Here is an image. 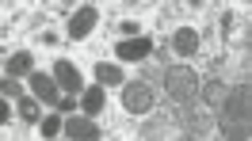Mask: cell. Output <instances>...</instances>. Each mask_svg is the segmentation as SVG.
<instances>
[{
  "label": "cell",
  "instance_id": "11",
  "mask_svg": "<svg viewBox=\"0 0 252 141\" xmlns=\"http://www.w3.org/2000/svg\"><path fill=\"white\" fill-rule=\"evenodd\" d=\"M103 103H107V99H103V84H92V88H84V99H80V107H84V114H99V111H103Z\"/></svg>",
  "mask_w": 252,
  "mask_h": 141
},
{
  "label": "cell",
  "instance_id": "9",
  "mask_svg": "<svg viewBox=\"0 0 252 141\" xmlns=\"http://www.w3.org/2000/svg\"><path fill=\"white\" fill-rule=\"evenodd\" d=\"M172 50L180 54V57H191V54L199 50V34L191 31V27H180V31L172 34Z\"/></svg>",
  "mask_w": 252,
  "mask_h": 141
},
{
  "label": "cell",
  "instance_id": "17",
  "mask_svg": "<svg viewBox=\"0 0 252 141\" xmlns=\"http://www.w3.org/2000/svg\"><path fill=\"white\" fill-rule=\"evenodd\" d=\"M73 107H77V103H73V95L65 92V95H62V103H58V111H62V114H69V111H73Z\"/></svg>",
  "mask_w": 252,
  "mask_h": 141
},
{
  "label": "cell",
  "instance_id": "12",
  "mask_svg": "<svg viewBox=\"0 0 252 141\" xmlns=\"http://www.w3.org/2000/svg\"><path fill=\"white\" fill-rule=\"evenodd\" d=\"M95 84H123V69L115 61H99L95 65Z\"/></svg>",
  "mask_w": 252,
  "mask_h": 141
},
{
  "label": "cell",
  "instance_id": "5",
  "mask_svg": "<svg viewBox=\"0 0 252 141\" xmlns=\"http://www.w3.org/2000/svg\"><path fill=\"white\" fill-rule=\"evenodd\" d=\"M95 19H99V12H95V4H84V8H77L73 16H69V38H88L95 27Z\"/></svg>",
  "mask_w": 252,
  "mask_h": 141
},
{
  "label": "cell",
  "instance_id": "18",
  "mask_svg": "<svg viewBox=\"0 0 252 141\" xmlns=\"http://www.w3.org/2000/svg\"><path fill=\"white\" fill-rule=\"evenodd\" d=\"M4 95H8V99H16V95H19V84H16V80H8V84H4Z\"/></svg>",
  "mask_w": 252,
  "mask_h": 141
},
{
  "label": "cell",
  "instance_id": "8",
  "mask_svg": "<svg viewBox=\"0 0 252 141\" xmlns=\"http://www.w3.org/2000/svg\"><path fill=\"white\" fill-rule=\"evenodd\" d=\"M65 134L77 141H95L99 130H95V118L92 114H80V118H65Z\"/></svg>",
  "mask_w": 252,
  "mask_h": 141
},
{
  "label": "cell",
  "instance_id": "7",
  "mask_svg": "<svg viewBox=\"0 0 252 141\" xmlns=\"http://www.w3.org/2000/svg\"><path fill=\"white\" fill-rule=\"evenodd\" d=\"M31 88H34V95H38L42 103H50V107L62 103V88H58V80L46 77V73H31Z\"/></svg>",
  "mask_w": 252,
  "mask_h": 141
},
{
  "label": "cell",
  "instance_id": "14",
  "mask_svg": "<svg viewBox=\"0 0 252 141\" xmlns=\"http://www.w3.org/2000/svg\"><path fill=\"white\" fill-rule=\"evenodd\" d=\"M199 92H203L206 107H218L221 99H225V84H218V80H206V84H199Z\"/></svg>",
  "mask_w": 252,
  "mask_h": 141
},
{
  "label": "cell",
  "instance_id": "10",
  "mask_svg": "<svg viewBox=\"0 0 252 141\" xmlns=\"http://www.w3.org/2000/svg\"><path fill=\"white\" fill-rule=\"evenodd\" d=\"M4 73H8L12 80H19V77H31V54H27V50L12 54V57H8V65H4Z\"/></svg>",
  "mask_w": 252,
  "mask_h": 141
},
{
  "label": "cell",
  "instance_id": "4",
  "mask_svg": "<svg viewBox=\"0 0 252 141\" xmlns=\"http://www.w3.org/2000/svg\"><path fill=\"white\" fill-rule=\"evenodd\" d=\"M149 54H153V38H145V34L123 38V42L115 46V57H119V61H145Z\"/></svg>",
  "mask_w": 252,
  "mask_h": 141
},
{
  "label": "cell",
  "instance_id": "3",
  "mask_svg": "<svg viewBox=\"0 0 252 141\" xmlns=\"http://www.w3.org/2000/svg\"><path fill=\"white\" fill-rule=\"evenodd\" d=\"M157 95L149 84H123V111L126 114H149Z\"/></svg>",
  "mask_w": 252,
  "mask_h": 141
},
{
  "label": "cell",
  "instance_id": "15",
  "mask_svg": "<svg viewBox=\"0 0 252 141\" xmlns=\"http://www.w3.org/2000/svg\"><path fill=\"white\" fill-rule=\"evenodd\" d=\"M38 130H42V138H58V134L65 130L62 111H58V114H50V118H42V122H38Z\"/></svg>",
  "mask_w": 252,
  "mask_h": 141
},
{
  "label": "cell",
  "instance_id": "1",
  "mask_svg": "<svg viewBox=\"0 0 252 141\" xmlns=\"http://www.w3.org/2000/svg\"><path fill=\"white\" fill-rule=\"evenodd\" d=\"M221 111V134L225 138H249V114H252V92L241 84L233 92H225V99L218 103Z\"/></svg>",
  "mask_w": 252,
  "mask_h": 141
},
{
  "label": "cell",
  "instance_id": "6",
  "mask_svg": "<svg viewBox=\"0 0 252 141\" xmlns=\"http://www.w3.org/2000/svg\"><path fill=\"white\" fill-rule=\"evenodd\" d=\"M54 80H58V88L62 92H84V77H80V69L73 61H54Z\"/></svg>",
  "mask_w": 252,
  "mask_h": 141
},
{
  "label": "cell",
  "instance_id": "16",
  "mask_svg": "<svg viewBox=\"0 0 252 141\" xmlns=\"http://www.w3.org/2000/svg\"><path fill=\"white\" fill-rule=\"evenodd\" d=\"M119 31H123V38H138V23H134V19H123Z\"/></svg>",
  "mask_w": 252,
  "mask_h": 141
},
{
  "label": "cell",
  "instance_id": "13",
  "mask_svg": "<svg viewBox=\"0 0 252 141\" xmlns=\"http://www.w3.org/2000/svg\"><path fill=\"white\" fill-rule=\"evenodd\" d=\"M38 95H27V99H19V118L23 122H42V111H38Z\"/></svg>",
  "mask_w": 252,
  "mask_h": 141
},
{
  "label": "cell",
  "instance_id": "2",
  "mask_svg": "<svg viewBox=\"0 0 252 141\" xmlns=\"http://www.w3.org/2000/svg\"><path fill=\"white\" fill-rule=\"evenodd\" d=\"M164 92L172 95L176 103H191L199 95V73L191 65H172L164 69Z\"/></svg>",
  "mask_w": 252,
  "mask_h": 141
}]
</instances>
